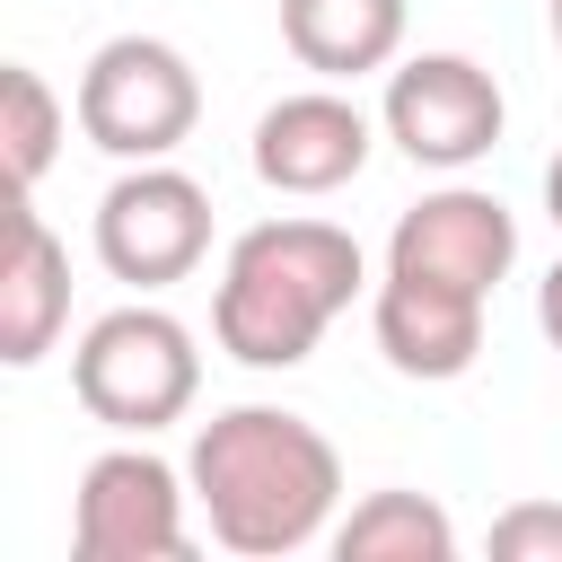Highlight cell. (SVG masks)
Instances as JSON below:
<instances>
[{
	"mask_svg": "<svg viewBox=\"0 0 562 562\" xmlns=\"http://www.w3.org/2000/svg\"><path fill=\"white\" fill-rule=\"evenodd\" d=\"M202 123V79L176 44L158 35H114L88 53L79 70V132L105 149V158H167L184 149V132Z\"/></svg>",
	"mask_w": 562,
	"mask_h": 562,
	"instance_id": "cell-4",
	"label": "cell"
},
{
	"mask_svg": "<svg viewBox=\"0 0 562 562\" xmlns=\"http://www.w3.org/2000/svg\"><path fill=\"white\" fill-rule=\"evenodd\" d=\"M342 562H448L457 553V518L430 492H369L342 527H334Z\"/></svg>",
	"mask_w": 562,
	"mask_h": 562,
	"instance_id": "cell-13",
	"label": "cell"
},
{
	"mask_svg": "<svg viewBox=\"0 0 562 562\" xmlns=\"http://www.w3.org/2000/svg\"><path fill=\"white\" fill-rule=\"evenodd\" d=\"M378 351L395 378H465L474 351H483V299L474 290H448V281H413V272H386L378 281Z\"/></svg>",
	"mask_w": 562,
	"mask_h": 562,
	"instance_id": "cell-10",
	"label": "cell"
},
{
	"mask_svg": "<svg viewBox=\"0 0 562 562\" xmlns=\"http://www.w3.org/2000/svg\"><path fill=\"white\" fill-rule=\"evenodd\" d=\"M193 501L211 509V536L228 553H299L325 536L342 501V457L307 413L281 404H228L193 430Z\"/></svg>",
	"mask_w": 562,
	"mask_h": 562,
	"instance_id": "cell-1",
	"label": "cell"
},
{
	"mask_svg": "<svg viewBox=\"0 0 562 562\" xmlns=\"http://www.w3.org/2000/svg\"><path fill=\"white\" fill-rule=\"evenodd\" d=\"M70 386H79L88 422L149 439V430H167V422L193 413V395H202V351H193V334H184L167 307H140V299H132V307H114V316H97V325L79 334Z\"/></svg>",
	"mask_w": 562,
	"mask_h": 562,
	"instance_id": "cell-3",
	"label": "cell"
},
{
	"mask_svg": "<svg viewBox=\"0 0 562 562\" xmlns=\"http://www.w3.org/2000/svg\"><path fill=\"white\" fill-rule=\"evenodd\" d=\"M0 140H9V176H18V193L44 184V167H53V149H61V97H53L44 70H26V61L0 70Z\"/></svg>",
	"mask_w": 562,
	"mask_h": 562,
	"instance_id": "cell-14",
	"label": "cell"
},
{
	"mask_svg": "<svg viewBox=\"0 0 562 562\" xmlns=\"http://www.w3.org/2000/svg\"><path fill=\"white\" fill-rule=\"evenodd\" d=\"M202 255H211V193H202L184 167L140 158L132 176L105 184V202H97V263H105L114 281L167 290V281H184Z\"/></svg>",
	"mask_w": 562,
	"mask_h": 562,
	"instance_id": "cell-5",
	"label": "cell"
},
{
	"mask_svg": "<svg viewBox=\"0 0 562 562\" xmlns=\"http://www.w3.org/2000/svg\"><path fill=\"white\" fill-rule=\"evenodd\" d=\"M70 544L79 562H184V492L176 465L149 448H105L79 474V509H70Z\"/></svg>",
	"mask_w": 562,
	"mask_h": 562,
	"instance_id": "cell-7",
	"label": "cell"
},
{
	"mask_svg": "<svg viewBox=\"0 0 562 562\" xmlns=\"http://www.w3.org/2000/svg\"><path fill=\"white\" fill-rule=\"evenodd\" d=\"M553 44H562V0H553Z\"/></svg>",
	"mask_w": 562,
	"mask_h": 562,
	"instance_id": "cell-18",
	"label": "cell"
},
{
	"mask_svg": "<svg viewBox=\"0 0 562 562\" xmlns=\"http://www.w3.org/2000/svg\"><path fill=\"white\" fill-rule=\"evenodd\" d=\"M509 263H518V220H509L501 193H474V184L422 193L386 237V272L448 281V290H474V299H492Z\"/></svg>",
	"mask_w": 562,
	"mask_h": 562,
	"instance_id": "cell-8",
	"label": "cell"
},
{
	"mask_svg": "<svg viewBox=\"0 0 562 562\" xmlns=\"http://www.w3.org/2000/svg\"><path fill=\"white\" fill-rule=\"evenodd\" d=\"M360 290V237L334 220H263L228 246L211 334L246 369H299Z\"/></svg>",
	"mask_w": 562,
	"mask_h": 562,
	"instance_id": "cell-2",
	"label": "cell"
},
{
	"mask_svg": "<svg viewBox=\"0 0 562 562\" xmlns=\"http://www.w3.org/2000/svg\"><path fill=\"white\" fill-rule=\"evenodd\" d=\"M378 123H386V140L413 167H474V158H492L509 105H501V79L483 61H465V53H413L386 79Z\"/></svg>",
	"mask_w": 562,
	"mask_h": 562,
	"instance_id": "cell-6",
	"label": "cell"
},
{
	"mask_svg": "<svg viewBox=\"0 0 562 562\" xmlns=\"http://www.w3.org/2000/svg\"><path fill=\"white\" fill-rule=\"evenodd\" d=\"M492 553L501 562H562V501H518L492 518Z\"/></svg>",
	"mask_w": 562,
	"mask_h": 562,
	"instance_id": "cell-15",
	"label": "cell"
},
{
	"mask_svg": "<svg viewBox=\"0 0 562 562\" xmlns=\"http://www.w3.org/2000/svg\"><path fill=\"white\" fill-rule=\"evenodd\" d=\"M61 325H70V255L35 211H18L9 220V263H0V360L35 369Z\"/></svg>",
	"mask_w": 562,
	"mask_h": 562,
	"instance_id": "cell-11",
	"label": "cell"
},
{
	"mask_svg": "<svg viewBox=\"0 0 562 562\" xmlns=\"http://www.w3.org/2000/svg\"><path fill=\"white\" fill-rule=\"evenodd\" d=\"M281 44L316 79H360L404 53V0H281Z\"/></svg>",
	"mask_w": 562,
	"mask_h": 562,
	"instance_id": "cell-12",
	"label": "cell"
},
{
	"mask_svg": "<svg viewBox=\"0 0 562 562\" xmlns=\"http://www.w3.org/2000/svg\"><path fill=\"white\" fill-rule=\"evenodd\" d=\"M536 325H544V342L562 351V263H553V272L536 281Z\"/></svg>",
	"mask_w": 562,
	"mask_h": 562,
	"instance_id": "cell-16",
	"label": "cell"
},
{
	"mask_svg": "<svg viewBox=\"0 0 562 562\" xmlns=\"http://www.w3.org/2000/svg\"><path fill=\"white\" fill-rule=\"evenodd\" d=\"M544 211H553V228H562V149H553V167H544Z\"/></svg>",
	"mask_w": 562,
	"mask_h": 562,
	"instance_id": "cell-17",
	"label": "cell"
},
{
	"mask_svg": "<svg viewBox=\"0 0 562 562\" xmlns=\"http://www.w3.org/2000/svg\"><path fill=\"white\" fill-rule=\"evenodd\" d=\"M369 167V114L334 88H299L255 123V176L272 193H342Z\"/></svg>",
	"mask_w": 562,
	"mask_h": 562,
	"instance_id": "cell-9",
	"label": "cell"
}]
</instances>
